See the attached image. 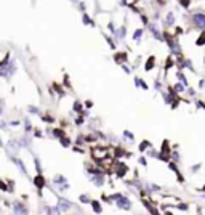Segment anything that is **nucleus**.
<instances>
[{"mask_svg": "<svg viewBox=\"0 0 205 215\" xmlns=\"http://www.w3.org/2000/svg\"><path fill=\"white\" fill-rule=\"evenodd\" d=\"M141 35H143V32H141V31H136V34H135V40H138Z\"/></svg>", "mask_w": 205, "mask_h": 215, "instance_id": "nucleus-3", "label": "nucleus"}, {"mask_svg": "<svg viewBox=\"0 0 205 215\" xmlns=\"http://www.w3.org/2000/svg\"><path fill=\"white\" fill-rule=\"evenodd\" d=\"M203 42H205V35H202V37L199 39V42H197V44H199V45H202Z\"/></svg>", "mask_w": 205, "mask_h": 215, "instance_id": "nucleus-4", "label": "nucleus"}, {"mask_svg": "<svg viewBox=\"0 0 205 215\" xmlns=\"http://www.w3.org/2000/svg\"><path fill=\"white\" fill-rule=\"evenodd\" d=\"M194 23L199 26L200 29H203V28H205V15H202V13L196 15V16H194Z\"/></svg>", "mask_w": 205, "mask_h": 215, "instance_id": "nucleus-1", "label": "nucleus"}, {"mask_svg": "<svg viewBox=\"0 0 205 215\" xmlns=\"http://www.w3.org/2000/svg\"><path fill=\"white\" fill-rule=\"evenodd\" d=\"M35 185H37V186H44V180H42V177H37V178H35Z\"/></svg>", "mask_w": 205, "mask_h": 215, "instance_id": "nucleus-2", "label": "nucleus"}]
</instances>
